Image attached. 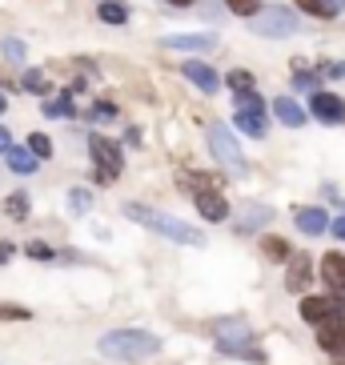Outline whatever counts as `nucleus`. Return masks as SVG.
Masks as SVG:
<instances>
[{"label": "nucleus", "instance_id": "1", "mask_svg": "<svg viewBox=\"0 0 345 365\" xmlns=\"http://www.w3.org/2000/svg\"><path fill=\"white\" fill-rule=\"evenodd\" d=\"M125 217H133L137 225L153 229V233L169 237V241H181V245H205V233L201 229H193L189 221H181V217H169V213H157V209H145V205H125Z\"/></svg>", "mask_w": 345, "mask_h": 365}, {"label": "nucleus", "instance_id": "2", "mask_svg": "<svg viewBox=\"0 0 345 365\" xmlns=\"http://www.w3.org/2000/svg\"><path fill=\"white\" fill-rule=\"evenodd\" d=\"M97 349L105 357H113V361H145V357H153L161 349V341L145 329H113L101 337Z\"/></svg>", "mask_w": 345, "mask_h": 365}, {"label": "nucleus", "instance_id": "3", "mask_svg": "<svg viewBox=\"0 0 345 365\" xmlns=\"http://www.w3.org/2000/svg\"><path fill=\"white\" fill-rule=\"evenodd\" d=\"M249 29L257 36H269V41H281V36H293L302 24H297V12L281 9V4H265V9H257L253 16H249Z\"/></svg>", "mask_w": 345, "mask_h": 365}, {"label": "nucleus", "instance_id": "4", "mask_svg": "<svg viewBox=\"0 0 345 365\" xmlns=\"http://www.w3.org/2000/svg\"><path fill=\"white\" fill-rule=\"evenodd\" d=\"M209 153L221 169H229L233 177H245V157H241L237 137L225 129V125H209Z\"/></svg>", "mask_w": 345, "mask_h": 365}, {"label": "nucleus", "instance_id": "5", "mask_svg": "<svg viewBox=\"0 0 345 365\" xmlns=\"http://www.w3.org/2000/svg\"><path fill=\"white\" fill-rule=\"evenodd\" d=\"M217 345H221L225 354L257 357V349H253V325H249L245 317H225V322H217Z\"/></svg>", "mask_w": 345, "mask_h": 365}, {"label": "nucleus", "instance_id": "6", "mask_svg": "<svg viewBox=\"0 0 345 365\" xmlns=\"http://www.w3.org/2000/svg\"><path fill=\"white\" fill-rule=\"evenodd\" d=\"M88 153H93V161H97V181L101 185L117 181V173L125 169V153H120V145H113L108 137H88Z\"/></svg>", "mask_w": 345, "mask_h": 365}, {"label": "nucleus", "instance_id": "7", "mask_svg": "<svg viewBox=\"0 0 345 365\" xmlns=\"http://www.w3.org/2000/svg\"><path fill=\"white\" fill-rule=\"evenodd\" d=\"M302 317L309 325H321V322H329V317H345V301L337 297V293H329V297H305Z\"/></svg>", "mask_w": 345, "mask_h": 365}, {"label": "nucleus", "instance_id": "8", "mask_svg": "<svg viewBox=\"0 0 345 365\" xmlns=\"http://www.w3.org/2000/svg\"><path fill=\"white\" fill-rule=\"evenodd\" d=\"M309 113L321 125H341L345 120V101L337 93H325V88H313V101H309Z\"/></svg>", "mask_w": 345, "mask_h": 365}, {"label": "nucleus", "instance_id": "9", "mask_svg": "<svg viewBox=\"0 0 345 365\" xmlns=\"http://www.w3.org/2000/svg\"><path fill=\"white\" fill-rule=\"evenodd\" d=\"M193 201H197V213L205 217V221H225L229 217V201L221 197V189H213V185L193 189Z\"/></svg>", "mask_w": 345, "mask_h": 365}, {"label": "nucleus", "instance_id": "10", "mask_svg": "<svg viewBox=\"0 0 345 365\" xmlns=\"http://www.w3.org/2000/svg\"><path fill=\"white\" fill-rule=\"evenodd\" d=\"M313 329H317V345L325 354H341L345 349V317H329V322L313 325Z\"/></svg>", "mask_w": 345, "mask_h": 365}, {"label": "nucleus", "instance_id": "11", "mask_svg": "<svg viewBox=\"0 0 345 365\" xmlns=\"http://www.w3.org/2000/svg\"><path fill=\"white\" fill-rule=\"evenodd\" d=\"M321 281L337 297H345V253H325L321 257Z\"/></svg>", "mask_w": 345, "mask_h": 365}, {"label": "nucleus", "instance_id": "12", "mask_svg": "<svg viewBox=\"0 0 345 365\" xmlns=\"http://www.w3.org/2000/svg\"><path fill=\"white\" fill-rule=\"evenodd\" d=\"M233 125H237L245 137H253V140H261L265 133H269V125H265V108H237Z\"/></svg>", "mask_w": 345, "mask_h": 365}, {"label": "nucleus", "instance_id": "13", "mask_svg": "<svg viewBox=\"0 0 345 365\" xmlns=\"http://www.w3.org/2000/svg\"><path fill=\"white\" fill-rule=\"evenodd\" d=\"M289 273H285V289L289 293H305V285H309V257L305 253H289Z\"/></svg>", "mask_w": 345, "mask_h": 365}, {"label": "nucleus", "instance_id": "14", "mask_svg": "<svg viewBox=\"0 0 345 365\" xmlns=\"http://www.w3.org/2000/svg\"><path fill=\"white\" fill-rule=\"evenodd\" d=\"M185 76H189L201 93H217V88H221V76H217L205 61H185Z\"/></svg>", "mask_w": 345, "mask_h": 365}, {"label": "nucleus", "instance_id": "15", "mask_svg": "<svg viewBox=\"0 0 345 365\" xmlns=\"http://www.w3.org/2000/svg\"><path fill=\"white\" fill-rule=\"evenodd\" d=\"M213 36L209 33H189V36H165V48H177V53H209L213 48Z\"/></svg>", "mask_w": 345, "mask_h": 365}, {"label": "nucleus", "instance_id": "16", "mask_svg": "<svg viewBox=\"0 0 345 365\" xmlns=\"http://www.w3.org/2000/svg\"><path fill=\"white\" fill-rule=\"evenodd\" d=\"M297 229H302L305 237H321L325 229H329V213L325 209H297Z\"/></svg>", "mask_w": 345, "mask_h": 365}, {"label": "nucleus", "instance_id": "17", "mask_svg": "<svg viewBox=\"0 0 345 365\" xmlns=\"http://www.w3.org/2000/svg\"><path fill=\"white\" fill-rule=\"evenodd\" d=\"M4 161H9L12 173H21V177H29V173H36V165H41V157H36L33 149H21V145H9V153H4Z\"/></svg>", "mask_w": 345, "mask_h": 365}, {"label": "nucleus", "instance_id": "18", "mask_svg": "<svg viewBox=\"0 0 345 365\" xmlns=\"http://www.w3.org/2000/svg\"><path fill=\"white\" fill-rule=\"evenodd\" d=\"M273 113H277V120L281 125H289V129H302L305 125V108L297 105L293 97H277L273 101Z\"/></svg>", "mask_w": 345, "mask_h": 365}, {"label": "nucleus", "instance_id": "19", "mask_svg": "<svg viewBox=\"0 0 345 365\" xmlns=\"http://www.w3.org/2000/svg\"><path fill=\"white\" fill-rule=\"evenodd\" d=\"M297 9L309 16H321V21H334L345 12V0H297Z\"/></svg>", "mask_w": 345, "mask_h": 365}, {"label": "nucleus", "instance_id": "20", "mask_svg": "<svg viewBox=\"0 0 345 365\" xmlns=\"http://www.w3.org/2000/svg\"><path fill=\"white\" fill-rule=\"evenodd\" d=\"M273 221V209L269 205H245V213H241V229H261Z\"/></svg>", "mask_w": 345, "mask_h": 365}, {"label": "nucleus", "instance_id": "21", "mask_svg": "<svg viewBox=\"0 0 345 365\" xmlns=\"http://www.w3.org/2000/svg\"><path fill=\"white\" fill-rule=\"evenodd\" d=\"M97 16L105 24H125V21H129V4H120V0H101Z\"/></svg>", "mask_w": 345, "mask_h": 365}, {"label": "nucleus", "instance_id": "22", "mask_svg": "<svg viewBox=\"0 0 345 365\" xmlns=\"http://www.w3.org/2000/svg\"><path fill=\"white\" fill-rule=\"evenodd\" d=\"M261 249H265V257H269V261H281V265H285L289 253H293V245H289V241H281V237H265Z\"/></svg>", "mask_w": 345, "mask_h": 365}, {"label": "nucleus", "instance_id": "23", "mask_svg": "<svg viewBox=\"0 0 345 365\" xmlns=\"http://www.w3.org/2000/svg\"><path fill=\"white\" fill-rule=\"evenodd\" d=\"M21 85H24V93H33V97H44V93H48V76H44L41 68H29Z\"/></svg>", "mask_w": 345, "mask_h": 365}, {"label": "nucleus", "instance_id": "24", "mask_svg": "<svg viewBox=\"0 0 345 365\" xmlns=\"http://www.w3.org/2000/svg\"><path fill=\"white\" fill-rule=\"evenodd\" d=\"M225 85L233 88V93H249V88H257V85H253V73H249V68H233V73L225 76Z\"/></svg>", "mask_w": 345, "mask_h": 365}, {"label": "nucleus", "instance_id": "25", "mask_svg": "<svg viewBox=\"0 0 345 365\" xmlns=\"http://www.w3.org/2000/svg\"><path fill=\"white\" fill-rule=\"evenodd\" d=\"M4 213H9L12 221H24V217H29V197H24V193H12L9 201H4Z\"/></svg>", "mask_w": 345, "mask_h": 365}, {"label": "nucleus", "instance_id": "26", "mask_svg": "<svg viewBox=\"0 0 345 365\" xmlns=\"http://www.w3.org/2000/svg\"><path fill=\"white\" fill-rule=\"evenodd\" d=\"M44 113H48V117H73V88H68L61 101H44Z\"/></svg>", "mask_w": 345, "mask_h": 365}, {"label": "nucleus", "instance_id": "27", "mask_svg": "<svg viewBox=\"0 0 345 365\" xmlns=\"http://www.w3.org/2000/svg\"><path fill=\"white\" fill-rule=\"evenodd\" d=\"M33 313L24 309V305H12V301H0V322H29Z\"/></svg>", "mask_w": 345, "mask_h": 365}, {"label": "nucleus", "instance_id": "28", "mask_svg": "<svg viewBox=\"0 0 345 365\" xmlns=\"http://www.w3.org/2000/svg\"><path fill=\"white\" fill-rule=\"evenodd\" d=\"M29 149H33L41 161H48V157H53V140L44 137V133H33V137H29Z\"/></svg>", "mask_w": 345, "mask_h": 365}, {"label": "nucleus", "instance_id": "29", "mask_svg": "<svg viewBox=\"0 0 345 365\" xmlns=\"http://www.w3.org/2000/svg\"><path fill=\"white\" fill-rule=\"evenodd\" d=\"M225 4L237 12V16H253V12L261 9V0H225Z\"/></svg>", "mask_w": 345, "mask_h": 365}, {"label": "nucleus", "instance_id": "30", "mask_svg": "<svg viewBox=\"0 0 345 365\" xmlns=\"http://www.w3.org/2000/svg\"><path fill=\"white\" fill-rule=\"evenodd\" d=\"M68 205H73L76 213H85L88 205H93V197H88L85 189H73V193H68Z\"/></svg>", "mask_w": 345, "mask_h": 365}, {"label": "nucleus", "instance_id": "31", "mask_svg": "<svg viewBox=\"0 0 345 365\" xmlns=\"http://www.w3.org/2000/svg\"><path fill=\"white\" fill-rule=\"evenodd\" d=\"M29 257H33V261H53L56 253H53L48 245H44V241H33V245H29Z\"/></svg>", "mask_w": 345, "mask_h": 365}, {"label": "nucleus", "instance_id": "32", "mask_svg": "<svg viewBox=\"0 0 345 365\" xmlns=\"http://www.w3.org/2000/svg\"><path fill=\"white\" fill-rule=\"evenodd\" d=\"M4 56H9L12 65H21L24 61V44L21 41H4Z\"/></svg>", "mask_w": 345, "mask_h": 365}, {"label": "nucleus", "instance_id": "33", "mask_svg": "<svg viewBox=\"0 0 345 365\" xmlns=\"http://www.w3.org/2000/svg\"><path fill=\"white\" fill-rule=\"evenodd\" d=\"M88 117H93V120H113V117H117V108L108 105V101H101V105H93V113H88Z\"/></svg>", "mask_w": 345, "mask_h": 365}, {"label": "nucleus", "instance_id": "34", "mask_svg": "<svg viewBox=\"0 0 345 365\" xmlns=\"http://www.w3.org/2000/svg\"><path fill=\"white\" fill-rule=\"evenodd\" d=\"M329 229H334L337 241H345V217H334V221H329Z\"/></svg>", "mask_w": 345, "mask_h": 365}, {"label": "nucleus", "instance_id": "35", "mask_svg": "<svg viewBox=\"0 0 345 365\" xmlns=\"http://www.w3.org/2000/svg\"><path fill=\"white\" fill-rule=\"evenodd\" d=\"M9 261H12V245L9 241H0V265H9Z\"/></svg>", "mask_w": 345, "mask_h": 365}, {"label": "nucleus", "instance_id": "36", "mask_svg": "<svg viewBox=\"0 0 345 365\" xmlns=\"http://www.w3.org/2000/svg\"><path fill=\"white\" fill-rule=\"evenodd\" d=\"M9 145H12V137H9V129L0 125V153H9Z\"/></svg>", "mask_w": 345, "mask_h": 365}, {"label": "nucleus", "instance_id": "37", "mask_svg": "<svg viewBox=\"0 0 345 365\" xmlns=\"http://www.w3.org/2000/svg\"><path fill=\"white\" fill-rule=\"evenodd\" d=\"M165 4H172V9H189V4H197V0H165Z\"/></svg>", "mask_w": 345, "mask_h": 365}, {"label": "nucleus", "instance_id": "38", "mask_svg": "<svg viewBox=\"0 0 345 365\" xmlns=\"http://www.w3.org/2000/svg\"><path fill=\"white\" fill-rule=\"evenodd\" d=\"M329 76H345V65H334V68H329Z\"/></svg>", "mask_w": 345, "mask_h": 365}, {"label": "nucleus", "instance_id": "39", "mask_svg": "<svg viewBox=\"0 0 345 365\" xmlns=\"http://www.w3.org/2000/svg\"><path fill=\"white\" fill-rule=\"evenodd\" d=\"M4 108H9V97H4V93H0V113H4Z\"/></svg>", "mask_w": 345, "mask_h": 365}, {"label": "nucleus", "instance_id": "40", "mask_svg": "<svg viewBox=\"0 0 345 365\" xmlns=\"http://www.w3.org/2000/svg\"><path fill=\"white\" fill-rule=\"evenodd\" d=\"M337 365H345V357H341V361H337Z\"/></svg>", "mask_w": 345, "mask_h": 365}]
</instances>
